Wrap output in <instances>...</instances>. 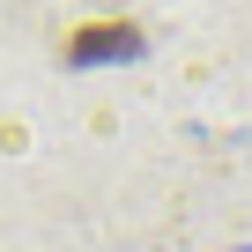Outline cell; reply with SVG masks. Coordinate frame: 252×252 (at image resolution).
Segmentation results:
<instances>
[{
	"label": "cell",
	"mask_w": 252,
	"mask_h": 252,
	"mask_svg": "<svg viewBox=\"0 0 252 252\" xmlns=\"http://www.w3.org/2000/svg\"><path fill=\"white\" fill-rule=\"evenodd\" d=\"M126 52H141L134 23H89V30L67 37V60H126Z\"/></svg>",
	"instance_id": "cell-1"
}]
</instances>
